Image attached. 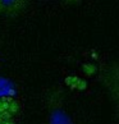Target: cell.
Wrapping results in <instances>:
<instances>
[{"instance_id": "1", "label": "cell", "mask_w": 119, "mask_h": 124, "mask_svg": "<svg viewBox=\"0 0 119 124\" xmlns=\"http://www.w3.org/2000/svg\"><path fill=\"white\" fill-rule=\"evenodd\" d=\"M79 81H81V79H79L78 77H76V76H69V77L65 78V85H68L72 90H74V88H77V86H78Z\"/></svg>"}, {"instance_id": "2", "label": "cell", "mask_w": 119, "mask_h": 124, "mask_svg": "<svg viewBox=\"0 0 119 124\" xmlns=\"http://www.w3.org/2000/svg\"><path fill=\"white\" fill-rule=\"evenodd\" d=\"M82 69H83V72H85L87 76H92L94 73L96 72V67H95V65H92V64H88V63H86V64H83V67H82Z\"/></svg>"}, {"instance_id": "3", "label": "cell", "mask_w": 119, "mask_h": 124, "mask_svg": "<svg viewBox=\"0 0 119 124\" xmlns=\"http://www.w3.org/2000/svg\"><path fill=\"white\" fill-rule=\"evenodd\" d=\"M9 106H10V104H8L7 101H3V100H0V115L4 113V111H7V110H9Z\"/></svg>"}, {"instance_id": "4", "label": "cell", "mask_w": 119, "mask_h": 124, "mask_svg": "<svg viewBox=\"0 0 119 124\" xmlns=\"http://www.w3.org/2000/svg\"><path fill=\"white\" fill-rule=\"evenodd\" d=\"M17 111H18V104L16 102V101H12L10 106H9V113L13 115V114H16Z\"/></svg>"}, {"instance_id": "5", "label": "cell", "mask_w": 119, "mask_h": 124, "mask_svg": "<svg viewBox=\"0 0 119 124\" xmlns=\"http://www.w3.org/2000/svg\"><path fill=\"white\" fill-rule=\"evenodd\" d=\"M3 118V120H10V118H12V114L9 113V110H7V111H4L1 115H0Z\"/></svg>"}, {"instance_id": "6", "label": "cell", "mask_w": 119, "mask_h": 124, "mask_svg": "<svg viewBox=\"0 0 119 124\" xmlns=\"http://www.w3.org/2000/svg\"><path fill=\"white\" fill-rule=\"evenodd\" d=\"M77 88L81 90V91H82V90H85V88H86V82L81 79V81H79V83H78V86H77Z\"/></svg>"}, {"instance_id": "7", "label": "cell", "mask_w": 119, "mask_h": 124, "mask_svg": "<svg viewBox=\"0 0 119 124\" xmlns=\"http://www.w3.org/2000/svg\"><path fill=\"white\" fill-rule=\"evenodd\" d=\"M1 124H14V122H12V120H4Z\"/></svg>"}, {"instance_id": "8", "label": "cell", "mask_w": 119, "mask_h": 124, "mask_svg": "<svg viewBox=\"0 0 119 124\" xmlns=\"http://www.w3.org/2000/svg\"><path fill=\"white\" fill-rule=\"evenodd\" d=\"M92 58H97V55H96L95 51H92Z\"/></svg>"}]
</instances>
